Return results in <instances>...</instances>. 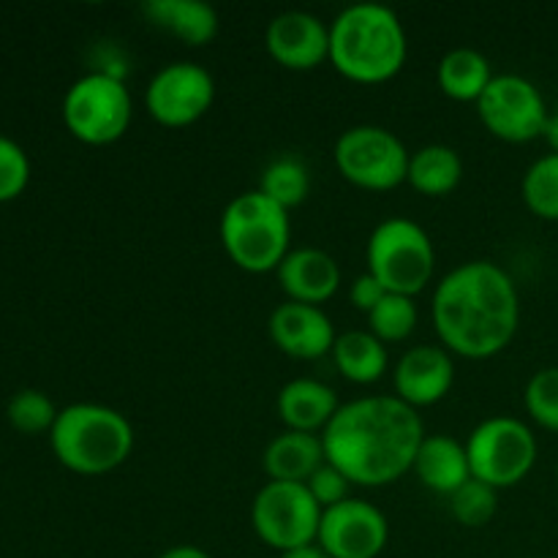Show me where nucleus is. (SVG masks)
<instances>
[{"label":"nucleus","mask_w":558,"mask_h":558,"mask_svg":"<svg viewBox=\"0 0 558 558\" xmlns=\"http://www.w3.org/2000/svg\"><path fill=\"white\" fill-rule=\"evenodd\" d=\"M270 58L287 71H314L330 63V25L311 11H283L265 33Z\"/></svg>","instance_id":"4468645a"},{"label":"nucleus","mask_w":558,"mask_h":558,"mask_svg":"<svg viewBox=\"0 0 558 558\" xmlns=\"http://www.w3.org/2000/svg\"><path fill=\"white\" fill-rule=\"evenodd\" d=\"M305 488L311 490V496H314L316 505L322 507V512L330 510V507H336V505H341V501L352 499V496H349L352 483L347 480V474L327 461L322 463L314 474H311L308 483H305Z\"/></svg>","instance_id":"2f4dec72"},{"label":"nucleus","mask_w":558,"mask_h":558,"mask_svg":"<svg viewBox=\"0 0 558 558\" xmlns=\"http://www.w3.org/2000/svg\"><path fill=\"white\" fill-rule=\"evenodd\" d=\"M423 439L425 425L417 409L396 396L341 403L322 434L327 463L363 488H385L412 472Z\"/></svg>","instance_id":"f257e3e1"},{"label":"nucleus","mask_w":558,"mask_h":558,"mask_svg":"<svg viewBox=\"0 0 558 558\" xmlns=\"http://www.w3.org/2000/svg\"><path fill=\"white\" fill-rule=\"evenodd\" d=\"M387 294H390V292H387V289L381 287V283L376 281V278L371 276L368 270H365L363 276L354 278L352 289H349V300H352L354 308H357L360 314H365V316H368L371 311H374L376 305H379L381 300L387 298Z\"/></svg>","instance_id":"473e14b6"},{"label":"nucleus","mask_w":558,"mask_h":558,"mask_svg":"<svg viewBox=\"0 0 558 558\" xmlns=\"http://www.w3.org/2000/svg\"><path fill=\"white\" fill-rule=\"evenodd\" d=\"M281 558H330L319 545H303V548H292L287 554H281Z\"/></svg>","instance_id":"f704fd0d"},{"label":"nucleus","mask_w":558,"mask_h":558,"mask_svg":"<svg viewBox=\"0 0 558 558\" xmlns=\"http://www.w3.org/2000/svg\"><path fill=\"white\" fill-rule=\"evenodd\" d=\"M325 461V445L319 434L283 430L265 447L262 469L276 483H308L311 474Z\"/></svg>","instance_id":"412c9836"},{"label":"nucleus","mask_w":558,"mask_h":558,"mask_svg":"<svg viewBox=\"0 0 558 558\" xmlns=\"http://www.w3.org/2000/svg\"><path fill=\"white\" fill-rule=\"evenodd\" d=\"M477 114L490 136L510 145H526L545 136L550 109L532 80L521 74H499L480 96Z\"/></svg>","instance_id":"9b49d317"},{"label":"nucleus","mask_w":558,"mask_h":558,"mask_svg":"<svg viewBox=\"0 0 558 558\" xmlns=\"http://www.w3.org/2000/svg\"><path fill=\"white\" fill-rule=\"evenodd\" d=\"M322 507L305 483L267 480L251 505V526L267 548L287 554L292 548L314 545L319 534Z\"/></svg>","instance_id":"9d476101"},{"label":"nucleus","mask_w":558,"mask_h":558,"mask_svg":"<svg viewBox=\"0 0 558 558\" xmlns=\"http://www.w3.org/2000/svg\"><path fill=\"white\" fill-rule=\"evenodd\" d=\"M221 245L234 267L243 272H276L292 243L289 210L267 199L259 189L234 196L218 221Z\"/></svg>","instance_id":"39448f33"},{"label":"nucleus","mask_w":558,"mask_h":558,"mask_svg":"<svg viewBox=\"0 0 558 558\" xmlns=\"http://www.w3.org/2000/svg\"><path fill=\"white\" fill-rule=\"evenodd\" d=\"M412 153L385 125H352L338 136L332 161L347 183L365 191H392L407 183Z\"/></svg>","instance_id":"1a4fd4ad"},{"label":"nucleus","mask_w":558,"mask_h":558,"mask_svg":"<svg viewBox=\"0 0 558 558\" xmlns=\"http://www.w3.org/2000/svg\"><path fill=\"white\" fill-rule=\"evenodd\" d=\"M31 183L27 153L14 140L0 134V202H11Z\"/></svg>","instance_id":"7c9ffc66"},{"label":"nucleus","mask_w":558,"mask_h":558,"mask_svg":"<svg viewBox=\"0 0 558 558\" xmlns=\"http://www.w3.org/2000/svg\"><path fill=\"white\" fill-rule=\"evenodd\" d=\"M259 191L281 205L283 210H294L303 205L311 194V172L308 163L300 161L298 156H278L262 169Z\"/></svg>","instance_id":"393cba45"},{"label":"nucleus","mask_w":558,"mask_h":558,"mask_svg":"<svg viewBox=\"0 0 558 558\" xmlns=\"http://www.w3.org/2000/svg\"><path fill=\"white\" fill-rule=\"evenodd\" d=\"M158 558H210V554L202 548H196V545H174V548L163 550Z\"/></svg>","instance_id":"72a5a7b5"},{"label":"nucleus","mask_w":558,"mask_h":558,"mask_svg":"<svg viewBox=\"0 0 558 558\" xmlns=\"http://www.w3.org/2000/svg\"><path fill=\"white\" fill-rule=\"evenodd\" d=\"M267 332L276 349L294 360H319L332 354L338 338L332 319L319 305L292 303V300L272 311L267 319Z\"/></svg>","instance_id":"dca6fc26"},{"label":"nucleus","mask_w":558,"mask_h":558,"mask_svg":"<svg viewBox=\"0 0 558 558\" xmlns=\"http://www.w3.org/2000/svg\"><path fill=\"white\" fill-rule=\"evenodd\" d=\"M407 54V31L390 5L352 3L330 22V65L354 85H385Z\"/></svg>","instance_id":"7ed1b4c3"},{"label":"nucleus","mask_w":558,"mask_h":558,"mask_svg":"<svg viewBox=\"0 0 558 558\" xmlns=\"http://www.w3.org/2000/svg\"><path fill=\"white\" fill-rule=\"evenodd\" d=\"M332 363L352 385H376L387 374L390 354L387 343H381L371 330H347L336 338Z\"/></svg>","instance_id":"4be33fe9"},{"label":"nucleus","mask_w":558,"mask_h":558,"mask_svg":"<svg viewBox=\"0 0 558 558\" xmlns=\"http://www.w3.org/2000/svg\"><path fill=\"white\" fill-rule=\"evenodd\" d=\"M463 180V161L456 147L450 145H425L409 158L407 183L417 194L439 199L452 194Z\"/></svg>","instance_id":"b1692460"},{"label":"nucleus","mask_w":558,"mask_h":558,"mask_svg":"<svg viewBox=\"0 0 558 558\" xmlns=\"http://www.w3.org/2000/svg\"><path fill=\"white\" fill-rule=\"evenodd\" d=\"M278 287L292 303L325 305L341 289V267L322 248H294L276 270Z\"/></svg>","instance_id":"f3484780"},{"label":"nucleus","mask_w":558,"mask_h":558,"mask_svg":"<svg viewBox=\"0 0 558 558\" xmlns=\"http://www.w3.org/2000/svg\"><path fill=\"white\" fill-rule=\"evenodd\" d=\"M556 477H558V469H556Z\"/></svg>","instance_id":"e433bc0d"},{"label":"nucleus","mask_w":558,"mask_h":558,"mask_svg":"<svg viewBox=\"0 0 558 558\" xmlns=\"http://www.w3.org/2000/svg\"><path fill=\"white\" fill-rule=\"evenodd\" d=\"M526 412L539 428L558 434V365L537 371L523 390Z\"/></svg>","instance_id":"c756f323"},{"label":"nucleus","mask_w":558,"mask_h":558,"mask_svg":"<svg viewBox=\"0 0 558 558\" xmlns=\"http://www.w3.org/2000/svg\"><path fill=\"white\" fill-rule=\"evenodd\" d=\"M545 142L550 145V153H558V109H554L545 125Z\"/></svg>","instance_id":"c9c22d12"},{"label":"nucleus","mask_w":558,"mask_h":558,"mask_svg":"<svg viewBox=\"0 0 558 558\" xmlns=\"http://www.w3.org/2000/svg\"><path fill=\"white\" fill-rule=\"evenodd\" d=\"M368 272L392 294L417 298L436 270V248L430 234L417 221L403 216L376 223L365 245Z\"/></svg>","instance_id":"423d86ee"},{"label":"nucleus","mask_w":558,"mask_h":558,"mask_svg":"<svg viewBox=\"0 0 558 558\" xmlns=\"http://www.w3.org/2000/svg\"><path fill=\"white\" fill-rule=\"evenodd\" d=\"M412 472L417 474L425 488L450 499L461 485L472 480L466 445H461V441L447 434H425Z\"/></svg>","instance_id":"6ab92c4d"},{"label":"nucleus","mask_w":558,"mask_h":558,"mask_svg":"<svg viewBox=\"0 0 558 558\" xmlns=\"http://www.w3.org/2000/svg\"><path fill=\"white\" fill-rule=\"evenodd\" d=\"M216 101V80L191 60L167 63L153 74L145 90V109L163 129H185L205 118Z\"/></svg>","instance_id":"f8f14e48"},{"label":"nucleus","mask_w":558,"mask_h":558,"mask_svg":"<svg viewBox=\"0 0 558 558\" xmlns=\"http://www.w3.org/2000/svg\"><path fill=\"white\" fill-rule=\"evenodd\" d=\"M537 452L534 430L510 414L483 420L466 439L472 477L496 490L521 485L532 474Z\"/></svg>","instance_id":"6e6552de"},{"label":"nucleus","mask_w":558,"mask_h":558,"mask_svg":"<svg viewBox=\"0 0 558 558\" xmlns=\"http://www.w3.org/2000/svg\"><path fill=\"white\" fill-rule=\"evenodd\" d=\"M529 213L543 221H558V153L539 156L521 180Z\"/></svg>","instance_id":"a878e982"},{"label":"nucleus","mask_w":558,"mask_h":558,"mask_svg":"<svg viewBox=\"0 0 558 558\" xmlns=\"http://www.w3.org/2000/svg\"><path fill=\"white\" fill-rule=\"evenodd\" d=\"M58 407L52 403V398L41 390H20L11 396L9 407H5V417L14 425V430L27 436L36 434H49L54 428V420H58Z\"/></svg>","instance_id":"cd10ccee"},{"label":"nucleus","mask_w":558,"mask_h":558,"mask_svg":"<svg viewBox=\"0 0 558 558\" xmlns=\"http://www.w3.org/2000/svg\"><path fill=\"white\" fill-rule=\"evenodd\" d=\"M142 14L189 47H207L218 36V11L205 0H147Z\"/></svg>","instance_id":"aec40b11"},{"label":"nucleus","mask_w":558,"mask_h":558,"mask_svg":"<svg viewBox=\"0 0 558 558\" xmlns=\"http://www.w3.org/2000/svg\"><path fill=\"white\" fill-rule=\"evenodd\" d=\"M436 80H439L441 93L452 101L477 104L494 80V71L483 52L472 47H456L439 60Z\"/></svg>","instance_id":"5701e85b"},{"label":"nucleus","mask_w":558,"mask_h":558,"mask_svg":"<svg viewBox=\"0 0 558 558\" xmlns=\"http://www.w3.org/2000/svg\"><path fill=\"white\" fill-rule=\"evenodd\" d=\"M417 327V305L407 294H387L379 305L368 314V330L381 343H401Z\"/></svg>","instance_id":"bb28decb"},{"label":"nucleus","mask_w":558,"mask_h":558,"mask_svg":"<svg viewBox=\"0 0 558 558\" xmlns=\"http://www.w3.org/2000/svg\"><path fill=\"white\" fill-rule=\"evenodd\" d=\"M452 385H456V363L445 347H430V343L412 347L409 352H403L392 371L396 398H401L412 409H425L445 401Z\"/></svg>","instance_id":"2eb2a0df"},{"label":"nucleus","mask_w":558,"mask_h":558,"mask_svg":"<svg viewBox=\"0 0 558 558\" xmlns=\"http://www.w3.org/2000/svg\"><path fill=\"white\" fill-rule=\"evenodd\" d=\"M134 118L129 87L112 71L80 76L63 96V123L71 136L101 147L123 140Z\"/></svg>","instance_id":"0eeeda50"},{"label":"nucleus","mask_w":558,"mask_h":558,"mask_svg":"<svg viewBox=\"0 0 558 558\" xmlns=\"http://www.w3.org/2000/svg\"><path fill=\"white\" fill-rule=\"evenodd\" d=\"M496 512H499V490L474 477L450 496V515L466 529L488 526Z\"/></svg>","instance_id":"c85d7f7f"},{"label":"nucleus","mask_w":558,"mask_h":558,"mask_svg":"<svg viewBox=\"0 0 558 558\" xmlns=\"http://www.w3.org/2000/svg\"><path fill=\"white\" fill-rule=\"evenodd\" d=\"M54 458L69 472L101 477L123 466L134 450L129 417L104 403H71L60 409L49 430Z\"/></svg>","instance_id":"20e7f679"},{"label":"nucleus","mask_w":558,"mask_h":558,"mask_svg":"<svg viewBox=\"0 0 558 558\" xmlns=\"http://www.w3.org/2000/svg\"><path fill=\"white\" fill-rule=\"evenodd\" d=\"M434 327L456 357L490 360L505 352L521 327V294L510 272L490 259L447 272L434 292Z\"/></svg>","instance_id":"f03ea898"},{"label":"nucleus","mask_w":558,"mask_h":558,"mask_svg":"<svg viewBox=\"0 0 558 558\" xmlns=\"http://www.w3.org/2000/svg\"><path fill=\"white\" fill-rule=\"evenodd\" d=\"M276 409L287 430L322 436L327 425H330V420L336 417L338 409H341V403H338L336 390L327 387L325 381L300 376V379L287 381L281 387Z\"/></svg>","instance_id":"a211bd4d"},{"label":"nucleus","mask_w":558,"mask_h":558,"mask_svg":"<svg viewBox=\"0 0 558 558\" xmlns=\"http://www.w3.org/2000/svg\"><path fill=\"white\" fill-rule=\"evenodd\" d=\"M390 543L385 512L363 499H347L322 512L316 545L330 558H376Z\"/></svg>","instance_id":"ddd939ff"}]
</instances>
